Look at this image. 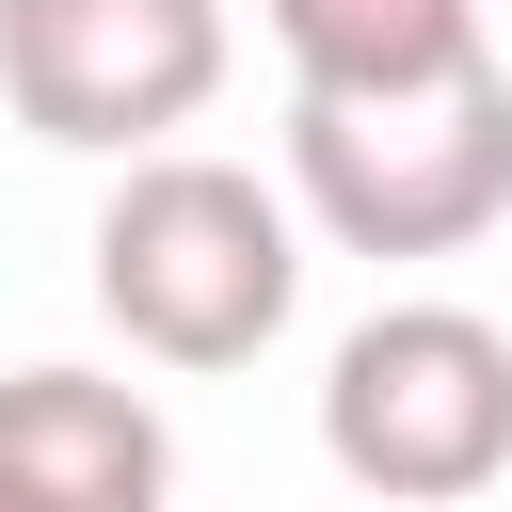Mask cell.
<instances>
[{
    "instance_id": "6da1fadb",
    "label": "cell",
    "mask_w": 512,
    "mask_h": 512,
    "mask_svg": "<svg viewBox=\"0 0 512 512\" xmlns=\"http://www.w3.org/2000/svg\"><path fill=\"white\" fill-rule=\"evenodd\" d=\"M80 256H96V320L144 368H256L288 336V304H304V208H288V176L208 160V144L112 160Z\"/></svg>"
},
{
    "instance_id": "7a4b0ae2",
    "label": "cell",
    "mask_w": 512,
    "mask_h": 512,
    "mask_svg": "<svg viewBox=\"0 0 512 512\" xmlns=\"http://www.w3.org/2000/svg\"><path fill=\"white\" fill-rule=\"evenodd\" d=\"M288 208L336 256H464L512 224V64L288 80Z\"/></svg>"
},
{
    "instance_id": "3957f363",
    "label": "cell",
    "mask_w": 512,
    "mask_h": 512,
    "mask_svg": "<svg viewBox=\"0 0 512 512\" xmlns=\"http://www.w3.org/2000/svg\"><path fill=\"white\" fill-rule=\"evenodd\" d=\"M320 464L368 512H464L512 480V336L480 304H368L320 352Z\"/></svg>"
},
{
    "instance_id": "277c9868",
    "label": "cell",
    "mask_w": 512,
    "mask_h": 512,
    "mask_svg": "<svg viewBox=\"0 0 512 512\" xmlns=\"http://www.w3.org/2000/svg\"><path fill=\"white\" fill-rule=\"evenodd\" d=\"M224 64V0H0V112L64 160H160Z\"/></svg>"
},
{
    "instance_id": "5b68a950",
    "label": "cell",
    "mask_w": 512,
    "mask_h": 512,
    "mask_svg": "<svg viewBox=\"0 0 512 512\" xmlns=\"http://www.w3.org/2000/svg\"><path fill=\"white\" fill-rule=\"evenodd\" d=\"M0 480L32 512H176V432L112 368H0Z\"/></svg>"
},
{
    "instance_id": "8992f818",
    "label": "cell",
    "mask_w": 512,
    "mask_h": 512,
    "mask_svg": "<svg viewBox=\"0 0 512 512\" xmlns=\"http://www.w3.org/2000/svg\"><path fill=\"white\" fill-rule=\"evenodd\" d=\"M288 80H432V64H480V0H256Z\"/></svg>"
},
{
    "instance_id": "52a82bcc",
    "label": "cell",
    "mask_w": 512,
    "mask_h": 512,
    "mask_svg": "<svg viewBox=\"0 0 512 512\" xmlns=\"http://www.w3.org/2000/svg\"><path fill=\"white\" fill-rule=\"evenodd\" d=\"M0 512H32V496H16V480H0Z\"/></svg>"
}]
</instances>
